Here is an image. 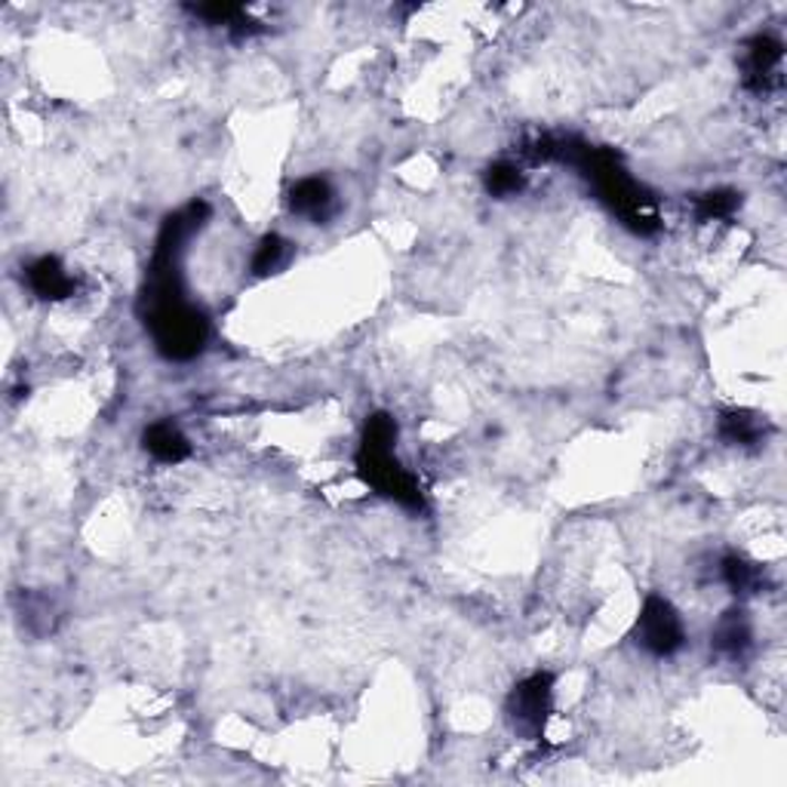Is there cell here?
Listing matches in <instances>:
<instances>
[{
	"instance_id": "5bb4252c",
	"label": "cell",
	"mask_w": 787,
	"mask_h": 787,
	"mask_svg": "<svg viewBox=\"0 0 787 787\" xmlns=\"http://www.w3.org/2000/svg\"><path fill=\"white\" fill-rule=\"evenodd\" d=\"M738 206V194L735 191H711L699 201V219L702 222H720V219H730Z\"/></svg>"
},
{
	"instance_id": "ba28073f",
	"label": "cell",
	"mask_w": 787,
	"mask_h": 787,
	"mask_svg": "<svg viewBox=\"0 0 787 787\" xmlns=\"http://www.w3.org/2000/svg\"><path fill=\"white\" fill-rule=\"evenodd\" d=\"M29 287L41 296V299H65L72 296L74 280L68 272L62 268V262L53 256H43L29 265Z\"/></svg>"
},
{
	"instance_id": "6da1fadb",
	"label": "cell",
	"mask_w": 787,
	"mask_h": 787,
	"mask_svg": "<svg viewBox=\"0 0 787 787\" xmlns=\"http://www.w3.org/2000/svg\"><path fill=\"white\" fill-rule=\"evenodd\" d=\"M394 440H397V425L387 415H373L363 430V446H360L358 468L363 480L382 492L387 499L406 508H422V492L410 474L403 471L394 458Z\"/></svg>"
},
{
	"instance_id": "7c38bea8",
	"label": "cell",
	"mask_w": 787,
	"mask_h": 787,
	"mask_svg": "<svg viewBox=\"0 0 787 787\" xmlns=\"http://www.w3.org/2000/svg\"><path fill=\"white\" fill-rule=\"evenodd\" d=\"M720 434H723L730 444L747 446L759 437V422L751 413L732 410V413H723V418H720Z\"/></svg>"
},
{
	"instance_id": "8992f818",
	"label": "cell",
	"mask_w": 787,
	"mask_h": 787,
	"mask_svg": "<svg viewBox=\"0 0 787 787\" xmlns=\"http://www.w3.org/2000/svg\"><path fill=\"white\" fill-rule=\"evenodd\" d=\"M751 640H754V630H751V621L742 609H730L716 621L714 634H711V646L723 659H742L751 649Z\"/></svg>"
},
{
	"instance_id": "30bf717a",
	"label": "cell",
	"mask_w": 787,
	"mask_h": 787,
	"mask_svg": "<svg viewBox=\"0 0 787 787\" xmlns=\"http://www.w3.org/2000/svg\"><path fill=\"white\" fill-rule=\"evenodd\" d=\"M720 573H723V582L730 585L732 594H738V597H751V594H757L759 570L754 566V563H751V560L738 557V554H730V557L723 560Z\"/></svg>"
},
{
	"instance_id": "9c48e42d",
	"label": "cell",
	"mask_w": 787,
	"mask_h": 787,
	"mask_svg": "<svg viewBox=\"0 0 787 787\" xmlns=\"http://www.w3.org/2000/svg\"><path fill=\"white\" fill-rule=\"evenodd\" d=\"M142 444L151 456L158 458V461H167V465H176V461L191 456L188 437L176 428V425H170V422H155L151 428L145 430Z\"/></svg>"
},
{
	"instance_id": "4fadbf2b",
	"label": "cell",
	"mask_w": 787,
	"mask_h": 787,
	"mask_svg": "<svg viewBox=\"0 0 787 787\" xmlns=\"http://www.w3.org/2000/svg\"><path fill=\"white\" fill-rule=\"evenodd\" d=\"M523 188V172L514 163H496L487 170V191L496 198H511Z\"/></svg>"
},
{
	"instance_id": "277c9868",
	"label": "cell",
	"mask_w": 787,
	"mask_h": 787,
	"mask_svg": "<svg viewBox=\"0 0 787 787\" xmlns=\"http://www.w3.org/2000/svg\"><path fill=\"white\" fill-rule=\"evenodd\" d=\"M634 640L637 646H644L649 656H673L680 646L687 644V628H683V618L673 609V603L668 597H646L644 609L637 616L634 625Z\"/></svg>"
},
{
	"instance_id": "7a4b0ae2",
	"label": "cell",
	"mask_w": 787,
	"mask_h": 787,
	"mask_svg": "<svg viewBox=\"0 0 787 787\" xmlns=\"http://www.w3.org/2000/svg\"><path fill=\"white\" fill-rule=\"evenodd\" d=\"M148 330L158 342V351L170 360H191L198 358L206 344V317L191 308L185 299L160 301L148 308Z\"/></svg>"
},
{
	"instance_id": "52a82bcc",
	"label": "cell",
	"mask_w": 787,
	"mask_h": 787,
	"mask_svg": "<svg viewBox=\"0 0 787 787\" xmlns=\"http://www.w3.org/2000/svg\"><path fill=\"white\" fill-rule=\"evenodd\" d=\"M289 203L299 215H308L311 222H323L336 210V191L327 179L311 176V179H301L299 185L289 191Z\"/></svg>"
},
{
	"instance_id": "8fae6325",
	"label": "cell",
	"mask_w": 787,
	"mask_h": 787,
	"mask_svg": "<svg viewBox=\"0 0 787 787\" xmlns=\"http://www.w3.org/2000/svg\"><path fill=\"white\" fill-rule=\"evenodd\" d=\"M289 256V244L284 241V237H277V234H268V237H262V244L256 246V256H253V272L258 274V277H268V274H274L284 262H287Z\"/></svg>"
},
{
	"instance_id": "3957f363",
	"label": "cell",
	"mask_w": 787,
	"mask_h": 787,
	"mask_svg": "<svg viewBox=\"0 0 787 787\" xmlns=\"http://www.w3.org/2000/svg\"><path fill=\"white\" fill-rule=\"evenodd\" d=\"M551 711H554V677L547 671L530 673L527 680H520L504 702L511 730L527 742L542 738Z\"/></svg>"
},
{
	"instance_id": "5b68a950",
	"label": "cell",
	"mask_w": 787,
	"mask_h": 787,
	"mask_svg": "<svg viewBox=\"0 0 787 787\" xmlns=\"http://www.w3.org/2000/svg\"><path fill=\"white\" fill-rule=\"evenodd\" d=\"M781 59H785V46L781 41H775L769 34H757L754 41L747 43V59H745V72H747V84L754 89H769V86L778 81V72H781Z\"/></svg>"
}]
</instances>
